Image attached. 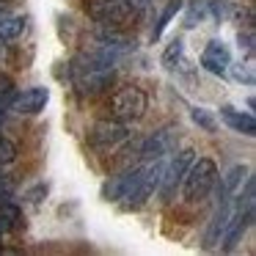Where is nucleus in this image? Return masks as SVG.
<instances>
[{
	"mask_svg": "<svg viewBox=\"0 0 256 256\" xmlns=\"http://www.w3.org/2000/svg\"><path fill=\"white\" fill-rule=\"evenodd\" d=\"M69 74H72V83L78 88V94H83V96H96L116 83L113 61L102 58L96 50L80 52L72 61V66H69Z\"/></svg>",
	"mask_w": 256,
	"mask_h": 256,
	"instance_id": "f257e3e1",
	"label": "nucleus"
},
{
	"mask_svg": "<svg viewBox=\"0 0 256 256\" xmlns=\"http://www.w3.org/2000/svg\"><path fill=\"white\" fill-rule=\"evenodd\" d=\"M218 184V166L212 157H198L188 166L182 179V198L188 204H198L212 193V188Z\"/></svg>",
	"mask_w": 256,
	"mask_h": 256,
	"instance_id": "f03ea898",
	"label": "nucleus"
},
{
	"mask_svg": "<svg viewBox=\"0 0 256 256\" xmlns=\"http://www.w3.org/2000/svg\"><path fill=\"white\" fill-rule=\"evenodd\" d=\"M108 110H110V118H116L122 124L140 122L149 110V96L140 86H122L118 91H113Z\"/></svg>",
	"mask_w": 256,
	"mask_h": 256,
	"instance_id": "7ed1b4c3",
	"label": "nucleus"
},
{
	"mask_svg": "<svg viewBox=\"0 0 256 256\" xmlns=\"http://www.w3.org/2000/svg\"><path fill=\"white\" fill-rule=\"evenodd\" d=\"M86 12L94 22L110 30L130 25L135 17V6L130 0H86Z\"/></svg>",
	"mask_w": 256,
	"mask_h": 256,
	"instance_id": "20e7f679",
	"label": "nucleus"
},
{
	"mask_svg": "<svg viewBox=\"0 0 256 256\" xmlns=\"http://www.w3.org/2000/svg\"><path fill=\"white\" fill-rule=\"evenodd\" d=\"M196 160V152L193 149H182L176 152V154L171 157V162H168L166 168H162V179H160V196L162 201H171L174 196H176V188L182 184L184 179V171H188V166Z\"/></svg>",
	"mask_w": 256,
	"mask_h": 256,
	"instance_id": "39448f33",
	"label": "nucleus"
},
{
	"mask_svg": "<svg viewBox=\"0 0 256 256\" xmlns=\"http://www.w3.org/2000/svg\"><path fill=\"white\" fill-rule=\"evenodd\" d=\"M127 138H130L127 124L116 122V118H102V122H96L94 127H91V132H88V144L94 146V149H100V152L116 149V146H122Z\"/></svg>",
	"mask_w": 256,
	"mask_h": 256,
	"instance_id": "423d86ee",
	"label": "nucleus"
},
{
	"mask_svg": "<svg viewBox=\"0 0 256 256\" xmlns=\"http://www.w3.org/2000/svg\"><path fill=\"white\" fill-rule=\"evenodd\" d=\"M232 210H234V198L218 188V204H215V212H212V218H210V226H206V232H204V248H215L218 245L228 218H232Z\"/></svg>",
	"mask_w": 256,
	"mask_h": 256,
	"instance_id": "0eeeda50",
	"label": "nucleus"
},
{
	"mask_svg": "<svg viewBox=\"0 0 256 256\" xmlns=\"http://www.w3.org/2000/svg\"><path fill=\"white\" fill-rule=\"evenodd\" d=\"M174 152H176V132H174V127H162L140 144L138 154L144 162H149V160H160L166 154H174Z\"/></svg>",
	"mask_w": 256,
	"mask_h": 256,
	"instance_id": "6e6552de",
	"label": "nucleus"
},
{
	"mask_svg": "<svg viewBox=\"0 0 256 256\" xmlns=\"http://www.w3.org/2000/svg\"><path fill=\"white\" fill-rule=\"evenodd\" d=\"M140 171H144V166H135V168H127V171L110 176L105 182V188H102V196H105L108 201H124L130 193H132L135 184H138Z\"/></svg>",
	"mask_w": 256,
	"mask_h": 256,
	"instance_id": "1a4fd4ad",
	"label": "nucleus"
},
{
	"mask_svg": "<svg viewBox=\"0 0 256 256\" xmlns=\"http://www.w3.org/2000/svg\"><path fill=\"white\" fill-rule=\"evenodd\" d=\"M47 102H50V88H44V86H34V88H25L22 94H14L12 110L25 113V116H34V113L44 110Z\"/></svg>",
	"mask_w": 256,
	"mask_h": 256,
	"instance_id": "9d476101",
	"label": "nucleus"
},
{
	"mask_svg": "<svg viewBox=\"0 0 256 256\" xmlns=\"http://www.w3.org/2000/svg\"><path fill=\"white\" fill-rule=\"evenodd\" d=\"M201 66L212 74H226L228 66H232V52H228V47L223 42L212 39L204 47V52H201Z\"/></svg>",
	"mask_w": 256,
	"mask_h": 256,
	"instance_id": "9b49d317",
	"label": "nucleus"
},
{
	"mask_svg": "<svg viewBox=\"0 0 256 256\" xmlns=\"http://www.w3.org/2000/svg\"><path fill=\"white\" fill-rule=\"evenodd\" d=\"M220 118H223L226 127L234 130V132L248 135V138H254V135H256V118L250 116V113L234 110V108H220Z\"/></svg>",
	"mask_w": 256,
	"mask_h": 256,
	"instance_id": "f8f14e48",
	"label": "nucleus"
},
{
	"mask_svg": "<svg viewBox=\"0 0 256 256\" xmlns=\"http://www.w3.org/2000/svg\"><path fill=\"white\" fill-rule=\"evenodd\" d=\"M245 179H248V168L245 166H234L232 171L226 174V176H223V182H220V190L226 196H237L240 190H242V184H245Z\"/></svg>",
	"mask_w": 256,
	"mask_h": 256,
	"instance_id": "ddd939ff",
	"label": "nucleus"
},
{
	"mask_svg": "<svg viewBox=\"0 0 256 256\" xmlns=\"http://www.w3.org/2000/svg\"><path fill=\"white\" fill-rule=\"evenodd\" d=\"M25 28H28V20L25 17H3L0 20V39L14 42L25 34Z\"/></svg>",
	"mask_w": 256,
	"mask_h": 256,
	"instance_id": "4468645a",
	"label": "nucleus"
},
{
	"mask_svg": "<svg viewBox=\"0 0 256 256\" xmlns=\"http://www.w3.org/2000/svg\"><path fill=\"white\" fill-rule=\"evenodd\" d=\"M22 223V210L12 201H3L0 204V232H12Z\"/></svg>",
	"mask_w": 256,
	"mask_h": 256,
	"instance_id": "2eb2a0df",
	"label": "nucleus"
},
{
	"mask_svg": "<svg viewBox=\"0 0 256 256\" xmlns=\"http://www.w3.org/2000/svg\"><path fill=\"white\" fill-rule=\"evenodd\" d=\"M182 6H184L182 0H168V6L162 8V14H160V20H157V25L152 28V39H154V42L160 39V36H162V30L168 28V22H171V20L176 17V12H179Z\"/></svg>",
	"mask_w": 256,
	"mask_h": 256,
	"instance_id": "dca6fc26",
	"label": "nucleus"
},
{
	"mask_svg": "<svg viewBox=\"0 0 256 256\" xmlns=\"http://www.w3.org/2000/svg\"><path fill=\"white\" fill-rule=\"evenodd\" d=\"M182 52H184V42H182V39H174L171 44H168L166 50H162V58H160L162 66L174 72V69H176L179 64H182Z\"/></svg>",
	"mask_w": 256,
	"mask_h": 256,
	"instance_id": "f3484780",
	"label": "nucleus"
},
{
	"mask_svg": "<svg viewBox=\"0 0 256 256\" xmlns=\"http://www.w3.org/2000/svg\"><path fill=\"white\" fill-rule=\"evenodd\" d=\"M190 118H193V124H198L204 132H215L218 130V122L212 118L210 110H204V108H193V110H190Z\"/></svg>",
	"mask_w": 256,
	"mask_h": 256,
	"instance_id": "a211bd4d",
	"label": "nucleus"
},
{
	"mask_svg": "<svg viewBox=\"0 0 256 256\" xmlns=\"http://www.w3.org/2000/svg\"><path fill=\"white\" fill-rule=\"evenodd\" d=\"M14 160H17V144L8 138H0V166H8Z\"/></svg>",
	"mask_w": 256,
	"mask_h": 256,
	"instance_id": "6ab92c4d",
	"label": "nucleus"
},
{
	"mask_svg": "<svg viewBox=\"0 0 256 256\" xmlns=\"http://www.w3.org/2000/svg\"><path fill=\"white\" fill-rule=\"evenodd\" d=\"M232 78H234V80H240V83H248V86H254V64H250V61H245V64H237V66L232 69Z\"/></svg>",
	"mask_w": 256,
	"mask_h": 256,
	"instance_id": "aec40b11",
	"label": "nucleus"
},
{
	"mask_svg": "<svg viewBox=\"0 0 256 256\" xmlns=\"http://www.w3.org/2000/svg\"><path fill=\"white\" fill-rule=\"evenodd\" d=\"M206 12H212V17H215L218 22H223V20L228 17V3L226 0H212V3H206Z\"/></svg>",
	"mask_w": 256,
	"mask_h": 256,
	"instance_id": "412c9836",
	"label": "nucleus"
},
{
	"mask_svg": "<svg viewBox=\"0 0 256 256\" xmlns=\"http://www.w3.org/2000/svg\"><path fill=\"white\" fill-rule=\"evenodd\" d=\"M204 17H206V3H193L190 17H188V22H184V25H188V28H196V25H198L196 20H204Z\"/></svg>",
	"mask_w": 256,
	"mask_h": 256,
	"instance_id": "4be33fe9",
	"label": "nucleus"
},
{
	"mask_svg": "<svg viewBox=\"0 0 256 256\" xmlns=\"http://www.w3.org/2000/svg\"><path fill=\"white\" fill-rule=\"evenodd\" d=\"M12 193H14V182H12V176L0 174V204L12 198Z\"/></svg>",
	"mask_w": 256,
	"mask_h": 256,
	"instance_id": "5701e85b",
	"label": "nucleus"
},
{
	"mask_svg": "<svg viewBox=\"0 0 256 256\" xmlns=\"http://www.w3.org/2000/svg\"><path fill=\"white\" fill-rule=\"evenodd\" d=\"M240 47H245V52L248 56H254V30H248V34H240Z\"/></svg>",
	"mask_w": 256,
	"mask_h": 256,
	"instance_id": "b1692460",
	"label": "nucleus"
},
{
	"mask_svg": "<svg viewBox=\"0 0 256 256\" xmlns=\"http://www.w3.org/2000/svg\"><path fill=\"white\" fill-rule=\"evenodd\" d=\"M8 91H14L12 78H6V74H0V96H3V94H8Z\"/></svg>",
	"mask_w": 256,
	"mask_h": 256,
	"instance_id": "393cba45",
	"label": "nucleus"
},
{
	"mask_svg": "<svg viewBox=\"0 0 256 256\" xmlns=\"http://www.w3.org/2000/svg\"><path fill=\"white\" fill-rule=\"evenodd\" d=\"M42 193H47V188H44V184H39V188H36V190H30V193H28V198L34 201V204H39V201H42L39 196H42Z\"/></svg>",
	"mask_w": 256,
	"mask_h": 256,
	"instance_id": "a878e982",
	"label": "nucleus"
},
{
	"mask_svg": "<svg viewBox=\"0 0 256 256\" xmlns=\"http://www.w3.org/2000/svg\"><path fill=\"white\" fill-rule=\"evenodd\" d=\"M130 3H132L135 8H146V6L152 3V0H130Z\"/></svg>",
	"mask_w": 256,
	"mask_h": 256,
	"instance_id": "bb28decb",
	"label": "nucleus"
},
{
	"mask_svg": "<svg viewBox=\"0 0 256 256\" xmlns=\"http://www.w3.org/2000/svg\"><path fill=\"white\" fill-rule=\"evenodd\" d=\"M0 237H3V232H0Z\"/></svg>",
	"mask_w": 256,
	"mask_h": 256,
	"instance_id": "cd10ccee",
	"label": "nucleus"
}]
</instances>
